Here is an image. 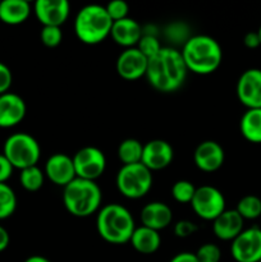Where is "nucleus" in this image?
Returning <instances> with one entry per match:
<instances>
[{
  "mask_svg": "<svg viewBox=\"0 0 261 262\" xmlns=\"http://www.w3.org/2000/svg\"><path fill=\"white\" fill-rule=\"evenodd\" d=\"M187 73L188 69L181 51L174 48H161L154 58L148 59L145 77L156 91L169 94L183 86Z\"/></svg>",
  "mask_w": 261,
  "mask_h": 262,
  "instance_id": "nucleus-1",
  "label": "nucleus"
},
{
  "mask_svg": "<svg viewBox=\"0 0 261 262\" xmlns=\"http://www.w3.org/2000/svg\"><path fill=\"white\" fill-rule=\"evenodd\" d=\"M187 69L200 76H207L216 71L223 61V50L214 37L196 35L183 43L181 51Z\"/></svg>",
  "mask_w": 261,
  "mask_h": 262,
  "instance_id": "nucleus-2",
  "label": "nucleus"
},
{
  "mask_svg": "<svg viewBox=\"0 0 261 262\" xmlns=\"http://www.w3.org/2000/svg\"><path fill=\"white\" fill-rule=\"evenodd\" d=\"M96 229L105 242L124 245L132 238L136 224L132 212L127 207L119 204H109L97 212Z\"/></svg>",
  "mask_w": 261,
  "mask_h": 262,
  "instance_id": "nucleus-3",
  "label": "nucleus"
},
{
  "mask_svg": "<svg viewBox=\"0 0 261 262\" xmlns=\"http://www.w3.org/2000/svg\"><path fill=\"white\" fill-rule=\"evenodd\" d=\"M102 192L96 182L76 178L63 189V204L76 217H89L101 209Z\"/></svg>",
  "mask_w": 261,
  "mask_h": 262,
  "instance_id": "nucleus-4",
  "label": "nucleus"
},
{
  "mask_svg": "<svg viewBox=\"0 0 261 262\" xmlns=\"http://www.w3.org/2000/svg\"><path fill=\"white\" fill-rule=\"evenodd\" d=\"M113 20L102 5L91 4L82 8L74 19V33L81 42L97 45L110 36Z\"/></svg>",
  "mask_w": 261,
  "mask_h": 262,
  "instance_id": "nucleus-5",
  "label": "nucleus"
},
{
  "mask_svg": "<svg viewBox=\"0 0 261 262\" xmlns=\"http://www.w3.org/2000/svg\"><path fill=\"white\" fill-rule=\"evenodd\" d=\"M3 155L9 160L13 168L23 170L37 165L41 156L40 143L28 133H14L5 140Z\"/></svg>",
  "mask_w": 261,
  "mask_h": 262,
  "instance_id": "nucleus-6",
  "label": "nucleus"
},
{
  "mask_svg": "<svg viewBox=\"0 0 261 262\" xmlns=\"http://www.w3.org/2000/svg\"><path fill=\"white\" fill-rule=\"evenodd\" d=\"M115 184L125 199H142L153 187V171L141 163L123 165L118 171Z\"/></svg>",
  "mask_w": 261,
  "mask_h": 262,
  "instance_id": "nucleus-7",
  "label": "nucleus"
},
{
  "mask_svg": "<svg viewBox=\"0 0 261 262\" xmlns=\"http://www.w3.org/2000/svg\"><path fill=\"white\" fill-rule=\"evenodd\" d=\"M191 206L194 214L206 222H214L227 210L224 194L212 186H202L196 188Z\"/></svg>",
  "mask_w": 261,
  "mask_h": 262,
  "instance_id": "nucleus-8",
  "label": "nucleus"
},
{
  "mask_svg": "<svg viewBox=\"0 0 261 262\" xmlns=\"http://www.w3.org/2000/svg\"><path fill=\"white\" fill-rule=\"evenodd\" d=\"M74 170L77 178L96 182L104 174L106 168V158L100 148L86 146L74 154Z\"/></svg>",
  "mask_w": 261,
  "mask_h": 262,
  "instance_id": "nucleus-9",
  "label": "nucleus"
},
{
  "mask_svg": "<svg viewBox=\"0 0 261 262\" xmlns=\"http://www.w3.org/2000/svg\"><path fill=\"white\" fill-rule=\"evenodd\" d=\"M230 255L237 262L261 261V228L252 227L232 241Z\"/></svg>",
  "mask_w": 261,
  "mask_h": 262,
  "instance_id": "nucleus-10",
  "label": "nucleus"
},
{
  "mask_svg": "<svg viewBox=\"0 0 261 262\" xmlns=\"http://www.w3.org/2000/svg\"><path fill=\"white\" fill-rule=\"evenodd\" d=\"M237 97L247 109H261V69L251 68L241 74Z\"/></svg>",
  "mask_w": 261,
  "mask_h": 262,
  "instance_id": "nucleus-11",
  "label": "nucleus"
},
{
  "mask_svg": "<svg viewBox=\"0 0 261 262\" xmlns=\"http://www.w3.org/2000/svg\"><path fill=\"white\" fill-rule=\"evenodd\" d=\"M33 13L42 27H61L68 19L71 5L66 0H37L33 4Z\"/></svg>",
  "mask_w": 261,
  "mask_h": 262,
  "instance_id": "nucleus-12",
  "label": "nucleus"
},
{
  "mask_svg": "<svg viewBox=\"0 0 261 262\" xmlns=\"http://www.w3.org/2000/svg\"><path fill=\"white\" fill-rule=\"evenodd\" d=\"M147 66L148 59L137 48L125 49L115 63L117 73L125 81H136L145 77Z\"/></svg>",
  "mask_w": 261,
  "mask_h": 262,
  "instance_id": "nucleus-13",
  "label": "nucleus"
},
{
  "mask_svg": "<svg viewBox=\"0 0 261 262\" xmlns=\"http://www.w3.org/2000/svg\"><path fill=\"white\" fill-rule=\"evenodd\" d=\"M174 159V150L169 142L164 140L148 141L143 145L141 164L150 171L163 170L168 168Z\"/></svg>",
  "mask_w": 261,
  "mask_h": 262,
  "instance_id": "nucleus-14",
  "label": "nucleus"
},
{
  "mask_svg": "<svg viewBox=\"0 0 261 262\" xmlns=\"http://www.w3.org/2000/svg\"><path fill=\"white\" fill-rule=\"evenodd\" d=\"M44 173L51 183L63 188L77 178L73 159L63 152L54 154L48 159Z\"/></svg>",
  "mask_w": 261,
  "mask_h": 262,
  "instance_id": "nucleus-15",
  "label": "nucleus"
},
{
  "mask_svg": "<svg viewBox=\"0 0 261 262\" xmlns=\"http://www.w3.org/2000/svg\"><path fill=\"white\" fill-rule=\"evenodd\" d=\"M225 160L224 148L215 141H204L196 147L193 161L197 168L205 173L219 170Z\"/></svg>",
  "mask_w": 261,
  "mask_h": 262,
  "instance_id": "nucleus-16",
  "label": "nucleus"
},
{
  "mask_svg": "<svg viewBox=\"0 0 261 262\" xmlns=\"http://www.w3.org/2000/svg\"><path fill=\"white\" fill-rule=\"evenodd\" d=\"M27 106L19 95L7 92L0 95V128H12L26 117Z\"/></svg>",
  "mask_w": 261,
  "mask_h": 262,
  "instance_id": "nucleus-17",
  "label": "nucleus"
},
{
  "mask_svg": "<svg viewBox=\"0 0 261 262\" xmlns=\"http://www.w3.org/2000/svg\"><path fill=\"white\" fill-rule=\"evenodd\" d=\"M110 36L117 45L124 49H130L137 46L141 37L143 36V31L137 20L128 17L113 22Z\"/></svg>",
  "mask_w": 261,
  "mask_h": 262,
  "instance_id": "nucleus-18",
  "label": "nucleus"
},
{
  "mask_svg": "<svg viewBox=\"0 0 261 262\" xmlns=\"http://www.w3.org/2000/svg\"><path fill=\"white\" fill-rule=\"evenodd\" d=\"M245 220L237 210H225L212 222V232L220 241H234L243 232Z\"/></svg>",
  "mask_w": 261,
  "mask_h": 262,
  "instance_id": "nucleus-19",
  "label": "nucleus"
},
{
  "mask_svg": "<svg viewBox=\"0 0 261 262\" xmlns=\"http://www.w3.org/2000/svg\"><path fill=\"white\" fill-rule=\"evenodd\" d=\"M141 223L142 227L160 232L171 224L173 211L166 204L160 201H154L145 205L141 210Z\"/></svg>",
  "mask_w": 261,
  "mask_h": 262,
  "instance_id": "nucleus-20",
  "label": "nucleus"
},
{
  "mask_svg": "<svg viewBox=\"0 0 261 262\" xmlns=\"http://www.w3.org/2000/svg\"><path fill=\"white\" fill-rule=\"evenodd\" d=\"M32 8L26 0H3L0 2V20L5 25L17 26L26 22Z\"/></svg>",
  "mask_w": 261,
  "mask_h": 262,
  "instance_id": "nucleus-21",
  "label": "nucleus"
},
{
  "mask_svg": "<svg viewBox=\"0 0 261 262\" xmlns=\"http://www.w3.org/2000/svg\"><path fill=\"white\" fill-rule=\"evenodd\" d=\"M129 242L138 253L153 255L160 248L161 237L156 230L141 225L140 228H136Z\"/></svg>",
  "mask_w": 261,
  "mask_h": 262,
  "instance_id": "nucleus-22",
  "label": "nucleus"
},
{
  "mask_svg": "<svg viewBox=\"0 0 261 262\" xmlns=\"http://www.w3.org/2000/svg\"><path fill=\"white\" fill-rule=\"evenodd\" d=\"M243 137L252 143H261V109H247L240 122Z\"/></svg>",
  "mask_w": 261,
  "mask_h": 262,
  "instance_id": "nucleus-23",
  "label": "nucleus"
},
{
  "mask_svg": "<svg viewBox=\"0 0 261 262\" xmlns=\"http://www.w3.org/2000/svg\"><path fill=\"white\" fill-rule=\"evenodd\" d=\"M143 152V145L135 138H127L122 141L118 147V158L123 165H132L141 163Z\"/></svg>",
  "mask_w": 261,
  "mask_h": 262,
  "instance_id": "nucleus-24",
  "label": "nucleus"
},
{
  "mask_svg": "<svg viewBox=\"0 0 261 262\" xmlns=\"http://www.w3.org/2000/svg\"><path fill=\"white\" fill-rule=\"evenodd\" d=\"M20 186L28 192H37L38 189L42 188L44 182H45V173L36 166L23 169L19 174Z\"/></svg>",
  "mask_w": 261,
  "mask_h": 262,
  "instance_id": "nucleus-25",
  "label": "nucleus"
},
{
  "mask_svg": "<svg viewBox=\"0 0 261 262\" xmlns=\"http://www.w3.org/2000/svg\"><path fill=\"white\" fill-rule=\"evenodd\" d=\"M235 210L243 217V220L257 219L261 216V199L255 194H247L240 200Z\"/></svg>",
  "mask_w": 261,
  "mask_h": 262,
  "instance_id": "nucleus-26",
  "label": "nucleus"
},
{
  "mask_svg": "<svg viewBox=\"0 0 261 262\" xmlns=\"http://www.w3.org/2000/svg\"><path fill=\"white\" fill-rule=\"evenodd\" d=\"M17 209V196L7 183H0V220L8 219Z\"/></svg>",
  "mask_w": 261,
  "mask_h": 262,
  "instance_id": "nucleus-27",
  "label": "nucleus"
},
{
  "mask_svg": "<svg viewBox=\"0 0 261 262\" xmlns=\"http://www.w3.org/2000/svg\"><path fill=\"white\" fill-rule=\"evenodd\" d=\"M196 192V187L189 181H178L171 187V196L179 204H191Z\"/></svg>",
  "mask_w": 261,
  "mask_h": 262,
  "instance_id": "nucleus-28",
  "label": "nucleus"
},
{
  "mask_svg": "<svg viewBox=\"0 0 261 262\" xmlns=\"http://www.w3.org/2000/svg\"><path fill=\"white\" fill-rule=\"evenodd\" d=\"M136 48H137L138 50H140L141 53L146 56V58L151 59L161 50V48H163V46L160 45V42H159V40L156 36L150 35V33H146V35H143L142 37H141L140 42L137 43V46H136Z\"/></svg>",
  "mask_w": 261,
  "mask_h": 262,
  "instance_id": "nucleus-29",
  "label": "nucleus"
},
{
  "mask_svg": "<svg viewBox=\"0 0 261 262\" xmlns=\"http://www.w3.org/2000/svg\"><path fill=\"white\" fill-rule=\"evenodd\" d=\"M41 42L46 46V48H56L61 43L63 40V32H61L60 27H51V26H46L42 27L40 33Z\"/></svg>",
  "mask_w": 261,
  "mask_h": 262,
  "instance_id": "nucleus-30",
  "label": "nucleus"
},
{
  "mask_svg": "<svg viewBox=\"0 0 261 262\" xmlns=\"http://www.w3.org/2000/svg\"><path fill=\"white\" fill-rule=\"evenodd\" d=\"M199 262H220L222 251L215 243H205L194 253Z\"/></svg>",
  "mask_w": 261,
  "mask_h": 262,
  "instance_id": "nucleus-31",
  "label": "nucleus"
},
{
  "mask_svg": "<svg viewBox=\"0 0 261 262\" xmlns=\"http://www.w3.org/2000/svg\"><path fill=\"white\" fill-rule=\"evenodd\" d=\"M107 14H109L110 19L113 22H117V20L124 19L128 18V12H129V7L125 2L123 0H114V2H110L109 4L105 7Z\"/></svg>",
  "mask_w": 261,
  "mask_h": 262,
  "instance_id": "nucleus-32",
  "label": "nucleus"
},
{
  "mask_svg": "<svg viewBox=\"0 0 261 262\" xmlns=\"http://www.w3.org/2000/svg\"><path fill=\"white\" fill-rule=\"evenodd\" d=\"M197 232V225L189 220H179L174 225V234L178 238H188Z\"/></svg>",
  "mask_w": 261,
  "mask_h": 262,
  "instance_id": "nucleus-33",
  "label": "nucleus"
},
{
  "mask_svg": "<svg viewBox=\"0 0 261 262\" xmlns=\"http://www.w3.org/2000/svg\"><path fill=\"white\" fill-rule=\"evenodd\" d=\"M13 76L10 69L0 61V95H4L9 92L10 86H12Z\"/></svg>",
  "mask_w": 261,
  "mask_h": 262,
  "instance_id": "nucleus-34",
  "label": "nucleus"
},
{
  "mask_svg": "<svg viewBox=\"0 0 261 262\" xmlns=\"http://www.w3.org/2000/svg\"><path fill=\"white\" fill-rule=\"evenodd\" d=\"M13 165L3 154H0V183H7L13 174Z\"/></svg>",
  "mask_w": 261,
  "mask_h": 262,
  "instance_id": "nucleus-35",
  "label": "nucleus"
},
{
  "mask_svg": "<svg viewBox=\"0 0 261 262\" xmlns=\"http://www.w3.org/2000/svg\"><path fill=\"white\" fill-rule=\"evenodd\" d=\"M243 43L248 49H257L258 46H261V41L260 37H258L257 31L256 32L246 33L245 37H243Z\"/></svg>",
  "mask_w": 261,
  "mask_h": 262,
  "instance_id": "nucleus-36",
  "label": "nucleus"
},
{
  "mask_svg": "<svg viewBox=\"0 0 261 262\" xmlns=\"http://www.w3.org/2000/svg\"><path fill=\"white\" fill-rule=\"evenodd\" d=\"M169 262H199L196 255L192 252H181L177 253Z\"/></svg>",
  "mask_w": 261,
  "mask_h": 262,
  "instance_id": "nucleus-37",
  "label": "nucleus"
},
{
  "mask_svg": "<svg viewBox=\"0 0 261 262\" xmlns=\"http://www.w3.org/2000/svg\"><path fill=\"white\" fill-rule=\"evenodd\" d=\"M10 242V237H9V233L5 228H3L0 225V252H3L4 250H7L8 246H9Z\"/></svg>",
  "mask_w": 261,
  "mask_h": 262,
  "instance_id": "nucleus-38",
  "label": "nucleus"
},
{
  "mask_svg": "<svg viewBox=\"0 0 261 262\" xmlns=\"http://www.w3.org/2000/svg\"><path fill=\"white\" fill-rule=\"evenodd\" d=\"M25 262H51L49 258L44 257V256H38V255H35V256H31V257L26 258Z\"/></svg>",
  "mask_w": 261,
  "mask_h": 262,
  "instance_id": "nucleus-39",
  "label": "nucleus"
},
{
  "mask_svg": "<svg viewBox=\"0 0 261 262\" xmlns=\"http://www.w3.org/2000/svg\"><path fill=\"white\" fill-rule=\"evenodd\" d=\"M257 33H258V37H260V41H261V26H260V28H258Z\"/></svg>",
  "mask_w": 261,
  "mask_h": 262,
  "instance_id": "nucleus-40",
  "label": "nucleus"
},
{
  "mask_svg": "<svg viewBox=\"0 0 261 262\" xmlns=\"http://www.w3.org/2000/svg\"><path fill=\"white\" fill-rule=\"evenodd\" d=\"M260 262H261V261H260Z\"/></svg>",
  "mask_w": 261,
  "mask_h": 262,
  "instance_id": "nucleus-41",
  "label": "nucleus"
}]
</instances>
